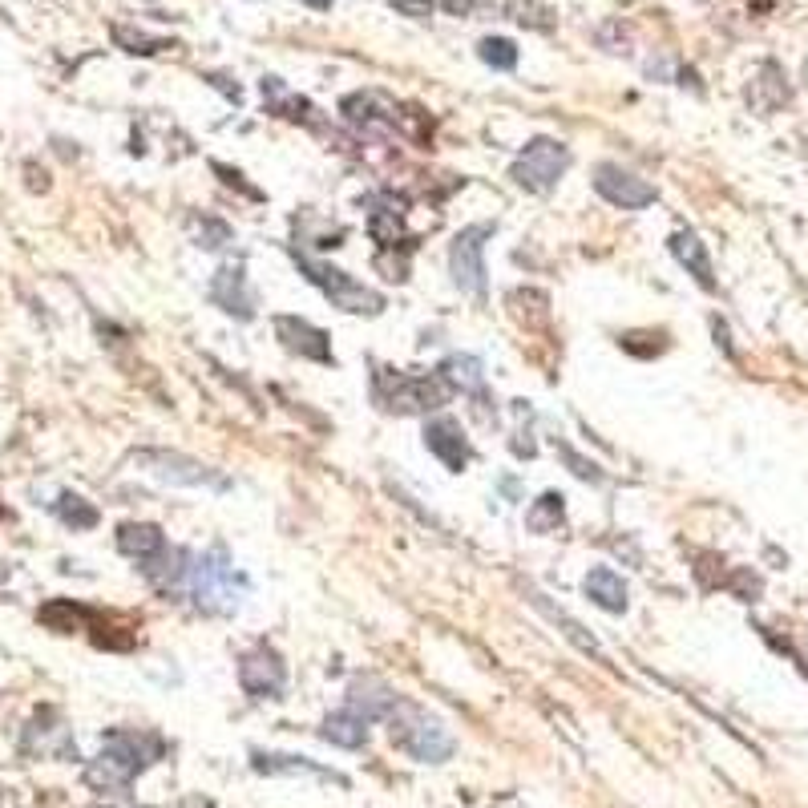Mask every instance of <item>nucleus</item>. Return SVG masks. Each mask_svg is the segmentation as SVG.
Listing matches in <instances>:
<instances>
[{"label": "nucleus", "instance_id": "27", "mask_svg": "<svg viewBox=\"0 0 808 808\" xmlns=\"http://www.w3.org/2000/svg\"><path fill=\"white\" fill-rule=\"evenodd\" d=\"M562 518H566V497L562 493H542L530 510H526V530H534V534H554L558 526H562Z\"/></svg>", "mask_w": 808, "mask_h": 808}, {"label": "nucleus", "instance_id": "21", "mask_svg": "<svg viewBox=\"0 0 808 808\" xmlns=\"http://www.w3.org/2000/svg\"><path fill=\"white\" fill-rule=\"evenodd\" d=\"M118 550L134 562H150L166 550V534L150 522H126V526H118Z\"/></svg>", "mask_w": 808, "mask_h": 808}, {"label": "nucleus", "instance_id": "11", "mask_svg": "<svg viewBox=\"0 0 808 808\" xmlns=\"http://www.w3.org/2000/svg\"><path fill=\"white\" fill-rule=\"evenodd\" d=\"M239 683H243V691L251 699H279L283 687H287V667H283L279 651L267 647V643H259L255 651H247L239 659Z\"/></svg>", "mask_w": 808, "mask_h": 808}, {"label": "nucleus", "instance_id": "15", "mask_svg": "<svg viewBox=\"0 0 808 808\" xmlns=\"http://www.w3.org/2000/svg\"><path fill=\"white\" fill-rule=\"evenodd\" d=\"M425 445H429V453L441 457L453 473H461V469L473 461V449H469V441H465V433H461V425H457L453 417L429 421V425H425Z\"/></svg>", "mask_w": 808, "mask_h": 808}, {"label": "nucleus", "instance_id": "30", "mask_svg": "<svg viewBox=\"0 0 808 808\" xmlns=\"http://www.w3.org/2000/svg\"><path fill=\"white\" fill-rule=\"evenodd\" d=\"M477 57H481L489 69H497V73H510V69L518 65V45H514L510 37H485V41L477 45Z\"/></svg>", "mask_w": 808, "mask_h": 808}, {"label": "nucleus", "instance_id": "6", "mask_svg": "<svg viewBox=\"0 0 808 808\" xmlns=\"http://www.w3.org/2000/svg\"><path fill=\"white\" fill-rule=\"evenodd\" d=\"M295 263H299L303 275H308V279L336 303V308H344V312H352V316H380V312H384V295L372 291V287H364V283H356L348 271H340V267H332V263H320V259L303 255V251H295Z\"/></svg>", "mask_w": 808, "mask_h": 808}, {"label": "nucleus", "instance_id": "25", "mask_svg": "<svg viewBox=\"0 0 808 808\" xmlns=\"http://www.w3.org/2000/svg\"><path fill=\"white\" fill-rule=\"evenodd\" d=\"M37 619L49 631H81L93 619V611H85L81 602H69V598H53V602H45L41 611H37Z\"/></svg>", "mask_w": 808, "mask_h": 808}, {"label": "nucleus", "instance_id": "38", "mask_svg": "<svg viewBox=\"0 0 808 808\" xmlns=\"http://www.w3.org/2000/svg\"><path fill=\"white\" fill-rule=\"evenodd\" d=\"M303 5H312V9H332V0H303Z\"/></svg>", "mask_w": 808, "mask_h": 808}, {"label": "nucleus", "instance_id": "37", "mask_svg": "<svg viewBox=\"0 0 808 808\" xmlns=\"http://www.w3.org/2000/svg\"><path fill=\"white\" fill-rule=\"evenodd\" d=\"M477 5H481V0H441V9L453 13V17H469Z\"/></svg>", "mask_w": 808, "mask_h": 808}, {"label": "nucleus", "instance_id": "34", "mask_svg": "<svg viewBox=\"0 0 808 808\" xmlns=\"http://www.w3.org/2000/svg\"><path fill=\"white\" fill-rule=\"evenodd\" d=\"M388 5H392L400 17H409V21H429L433 9H437V0H388Z\"/></svg>", "mask_w": 808, "mask_h": 808}, {"label": "nucleus", "instance_id": "39", "mask_svg": "<svg viewBox=\"0 0 808 808\" xmlns=\"http://www.w3.org/2000/svg\"><path fill=\"white\" fill-rule=\"evenodd\" d=\"M0 578H5V566H0Z\"/></svg>", "mask_w": 808, "mask_h": 808}, {"label": "nucleus", "instance_id": "28", "mask_svg": "<svg viewBox=\"0 0 808 808\" xmlns=\"http://www.w3.org/2000/svg\"><path fill=\"white\" fill-rule=\"evenodd\" d=\"M114 45H118L122 53H134V57H154V53H162V49H174V41L150 37V33H142V29H130V25H114Z\"/></svg>", "mask_w": 808, "mask_h": 808}, {"label": "nucleus", "instance_id": "29", "mask_svg": "<svg viewBox=\"0 0 808 808\" xmlns=\"http://www.w3.org/2000/svg\"><path fill=\"white\" fill-rule=\"evenodd\" d=\"M53 510H57V518H61L69 530H93V526H97V510H93L85 497H77V493H61Z\"/></svg>", "mask_w": 808, "mask_h": 808}, {"label": "nucleus", "instance_id": "12", "mask_svg": "<svg viewBox=\"0 0 808 808\" xmlns=\"http://www.w3.org/2000/svg\"><path fill=\"white\" fill-rule=\"evenodd\" d=\"M211 303L215 308H223L227 316L235 320H251L255 316V291L247 283V271L243 263H223L211 279Z\"/></svg>", "mask_w": 808, "mask_h": 808}, {"label": "nucleus", "instance_id": "24", "mask_svg": "<svg viewBox=\"0 0 808 808\" xmlns=\"http://www.w3.org/2000/svg\"><path fill=\"white\" fill-rule=\"evenodd\" d=\"M748 101L760 110V114H772V110H780L784 101H788V81H784V73H780V65H764L760 69V77L752 81V89H748Z\"/></svg>", "mask_w": 808, "mask_h": 808}, {"label": "nucleus", "instance_id": "5", "mask_svg": "<svg viewBox=\"0 0 808 808\" xmlns=\"http://www.w3.org/2000/svg\"><path fill=\"white\" fill-rule=\"evenodd\" d=\"M235 582H239V574H235V566H231V558H227V546H211L207 554H198V558L190 562L186 594L194 598L198 611L227 615V611H235V602H239Z\"/></svg>", "mask_w": 808, "mask_h": 808}, {"label": "nucleus", "instance_id": "3", "mask_svg": "<svg viewBox=\"0 0 808 808\" xmlns=\"http://www.w3.org/2000/svg\"><path fill=\"white\" fill-rule=\"evenodd\" d=\"M162 752L158 740L150 736H138V732H110L106 740H101V756L85 768V780L101 792L110 788H126L154 756Z\"/></svg>", "mask_w": 808, "mask_h": 808}, {"label": "nucleus", "instance_id": "26", "mask_svg": "<svg viewBox=\"0 0 808 808\" xmlns=\"http://www.w3.org/2000/svg\"><path fill=\"white\" fill-rule=\"evenodd\" d=\"M320 736H324L328 744H336V748H364V740H368V724H364L360 716H352L348 707H344V712H336V716L324 720Z\"/></svg>", "mask_w": 808, "mask_h": 808}, {"label": "nucleus", "instance_id": "4", "mask_svg": "<svg viewBox=\"0 0 808 808\" xmlns=\"http://www.w3.org/2000/svg\"><path fill=\"white\" fill-rule=\"evenodd\" d=\"M388 724H392V744L404 748L421 764H445L453 756V748H457L449 728L437 716L413 707V703H396L388 712Z\"/></svg>", "mask_w": 808, "mask_h": 808}, {"label": "nucleus", "instance_id": "2", "mask_svg": "<svg viewBox=\"0 0 808 808\" xmlns=\"http://www.w3.org/2000/svg\"><path fill=\"white\" fill-rule=\"evenodd\" d=\"M453 392L457 388L441 372H429V376H404V372H392V368H376L372 372V396H376V404H380V409H388V413H400V417L441 409V404H449Z\"/></svg>", "mask_w": 808, "mask_h": 808}, {"label": "nucleus", "instance_id": "18", "mask_svg": "<svg viewBox=\"0 0 808 808\" xmlns=\"http://www.w3.org/2000/svg\"><path fill=\"white\" fill-rule=\"evenodd\" d=\"M582 590L594 606H602L606 615H623L627 611V582L611 570V566H594L586 578H582Z\"/></svg>", "mask_w": 808, "mask_h": 808}, {"label": "nucleus", "instance_id": "31", "mask_svg": "<svg viewBox=\"0 0 808 808\" xmlns=\"http://www.w3.org/2000/svg\"><path fill=\"white\" fill-rule=\"evenodd\" d=\"M505 13H510L518 25H530V29H554V13L546 5H538V0H510L505 5Z\"/></svg>", "mask_w": 808, "mask_h": 808}, {"label": "nucleus", "instance_id": "17", "mask_svg": "<svg viewBox=\"0 0 808 808\" xmlns=\"http://www.w3.org/2000/svg\"><path fill=\"white\" fill-rule=\"evenodd\" d=\"M368 231H372V239L380 243V247H396V243H404V207L409 202L404 198H396V194H376V198H368Z\"/></svg>", "mask_w": 808, "mask_h": 808}, {"label": "nucleus", "instance_id": "22", "mask_svg": "<svg viewBox=\"0 0 808 808\" xmlns=\"http://www.w3.org/2000/svg\"><path fill=\"white\" fill-rule=\"evenodd\" d=\"M530 598H534V606H538V611H542V615H546V619H550V623H554V627H558V631H562V635H566V639H570V643H574V647H578L582 655H594V659H602V647H598V639H594V635H590V631H586V627H582L578 619H570V615L562 611V606H554V602H550L546 594H538V590H530Z\"/></svg>", "mask_w": 808, "mask_h": 808}, {"label": "nucleus", "instance_id": "10", "mask_svg": "<svg viewBox=\"0 0 808 808\" xmlns=\"http://www.w3.org/2000/svg\"><path fill=\"white\" fill-rule=\"evenodd\" d=\"M594 190L611 202V207H623V211H643L655 202V186L643 182L639 174L623 170L619 162H602L594 166Z\"/></svg>", "mask_w": 808, "mask_h": 808}, {"label": "nucleus", "instance_id": "7", "mask_svg": "<svg viewBox=\"0 0 808 808\" xmlns=\"http://www.w3.org/2000/svg\"><path fill=\"white\" fill-rule=\"evenodd\" d=\"M566 166H570L566 142H558V138H534V142L514 158L510 178H514L518 186H526L530 194H546V190L558 186V178L566 174Z\"/></svg>", "mask_w": 808, "mask_h": 808}, {"label": "nucleus", "instance_id": "35", "mask_svg": "<svg viewBox=\"0 0 808 808\" xmlns=\"http://www.w3.org/2000/svg\"><path fill=\"white\" fill-rule=\"evenodd\" d=\"M728 586H732V590H736L744 602H756V598H760V578H756L752 570H736Z\"/></svg>", "mask_w": 808, "mask_h": 808}, {"label": "nucleus", "instance_id": "23", "mask_svg": "<svg viewBox=\"0 0 808 808\" xmlns=\"http://www.w3.org/2000/svg\"><path fill=\"white\" fill-rule=\"evenodd\" d=\"M441 376H445L453 388L477 396V400H481V409L489 404V396H485V364H481L477 356H449V360L441 364Z\"/></svg>", "mask_w": 808, "mask_h": 808}, {"label": "nucleus", "instance_id": "8", "mask_svg": "<svg viewBox=\"0 0 808 808\" xmlns=\"http://www.w3.org/2000/svg\"><path fill=\"white\" fill-rule=\"evenodd\" d=\"M134 465L166 485H211V489H231V481L215 469H207L194 457H182V453H166V449H138L134 453Z\"/></svg>", "mask_w": 808, "mask_h": 808}, {"label": "nucleus", "instance_id": "1", "mask_svg": "<svg viewBox=\"0 0 808 808\" xmlns=\"http://www.w3.org/2000/svg\"><path fill=\"white\" fill-rule=\"evenodd\" d=\"M340 114L368 130V134H400V138H413V142H429L433 138V122L429 114H421L417 106H400L388 93L364 89V93H348L340 101Z\"/></svg>", "mask_w": 808, "mask_h": 808}, {"label": "nucleus", "instance_id": "19", "mask_svg": "<svg viewBox=\"0 0 808 808\" xmlns=\"http://www.w3.org/2000/svg\"><path fill=\"white\" fill-rule=\"evenodd\" d=\"M251 768H255V772H263V776H324V780H336V784H344V776H336V772H328V768L312 764L308 756L255 752V756H251Z\"/></svg>", "mask_w": 808, "mask_h": 808}, {"label": "nucleus", "instance_id": "16", "mask_svg": "<svg viewBox=\"0 0 808 808\" xmlns=\"http://www.w3.org/2000/svg\"><path fill=\"white\" fill-rule=\"evenodd\" d=\"M396 703H400L396 691H392L388 683H380L376 675H360V679H352V687H348V712L360 716L364 724L384 720Z\"/></svg>", "mask_w": 808, "mask_h": 808}, {"label": "nucleus", "instance_id": "32", "mask_svg": "<svg viewBox=\"0 0 808 808\" xmlns=\"http://www.w3.org/2000/svg\"><path fill=\"white\" fill-rule=\"evenodd\" d=\"M194 239H198V247L219 251V247H227V243H231V227H227L223 219L202 215V219H194Z\"/></svg>", "mask_w": 808, "mask_h": 808}, {"label": "nucleus", "instance_id": "33", "mask_svg": "<svg viewBox=\"0 0 808 808\" xmlns=\"http://www.w3.org/2000/svg\"><path fill=\"white\" fill-rule=\"evenodd\" d=\"M558 457H562V461H566V465H570V473H574V477H582V481H594V485H598V481H602V473H598V465H594V461H586V457H582V453H578V449H570V445H566V441H558Z\"/></svg>", "mask_w": 808, "mask_h": 808}, {"label": "nucleus", "instance_id": "13", "mask_svg": "<svg viewBox=\"0 0 808 808\" xmlns=\"http://www.w3.org/2000/svg\"><path fill=\"white\" fill-rule=\"evenodd\" d=\"M275 336L283 340L287 352L303 356V360H316V364H336L332 344L320 328H312L308 320H295V316H275Z\"/></svg>", "mask_w": 808, "mask_h": 808}, {"label": "nucleus", "instance_id": "14", "mask_svg": "<svg viewBox=\"0 0 808 808\" xmlns=\"http://www.w3.org/2000/svg\"><path fill=\"white\" fill-rule=\"evenodd\" d=\"M21 748L33 752V756H73V736H69L65 720L53 712V707H41V712L33 716V724L25 728Z\"/></svg>", "mask_w": 808, "mask_h": 808}, {"label": "nucleus", "instance_id": "36", "mask_svg": "<svg viewBox=\"0 0 808 808\" xmlns=\"http://www.w3.org/2000/svg\"><path fill=\"white\" fill-rule=\"evenodd\" d=\"M207 81H211V85H215V89H219L223 97H231L235 106L243 101V89H239V85H231V77H223V73H207Z\"/></svg>", "mask_w": 808, "mask_h": 808}, {"label": "nucleus", "instance_id": "9", "mask_svg": "<svg viewBox=\"0 0 808 808\" xmlns=\"http://www.w3.org/2000/svg\"><path fill=\"white\" fill-rule=\"evenodd\" d=\"M493 235L489 223H477V227H465L453 247H449V271H453V283L461 291H469L477 303H485V239Z\"/></svg>", "mask_w": 808, "mask_h": 808}, {"label": "nucleus", "instance_id": "20", "mask_svg": "<svg viewBox=\"0 0 808 808\" xmlns=\"http://www.w3.org/2000/svg\"><path fill=\"white\" fill-rule=\"evenodd\" d=\"M671 255L695 275V283L703 287V291H712L716 287V275H712V259H707V247L699 243V235L695 231H675L671 235Z\"/></svg>", "mask_w": 808, "mask_h": 808}]
</instances>
